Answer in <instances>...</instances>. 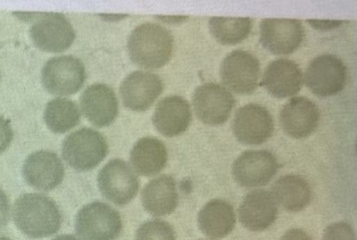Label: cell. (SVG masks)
I'll return each mask as SVG.
<instances>
[{"label":"cell","mask_w":357,"mask_h":240,"mask_svg":"<svg viewBox=\"0 0 357 240\" xmlns=\"http://www.w3.org/2000/svg\"><path fill=\"white\" fill-rule=\"evenodd\" d=\"M197 223L204 235L213 239H220L229 235L235 227V211L227 200H210L200 210Z\"/></svg>","instance_id":"7402d4cb"},{"label":"cell","mask_w":357,"mask_h":240,"mask_svg":"<svg viewBox=\"0 0 357 240\" xmlns=\"http://www.w3.org/2000/svg\"><path fill=\"white\" fill-rule=\"evenodd\" d=\"M11 216V204L9 198L1 188H0V229L6 227Z\"/></svg>","instance_id":"f546056e"},{"label":"cell","mask_w":357,"mask_h":240,"mask_svg":"<svg viewBox=\"0 0 357 240\" xmlns=\"http://www.w3.org/2000/svg\"><path fill=\"white\" fill-rule=\"evenodd\" d=\"M279 168V162L271 151L248 150L234 162L233 177L241 187H262L273 179Z\"/></svg>","instance_id":"30bf717a"},{"label":"cell","mask_w":357,"mask_h":240,"mask_svg":"<svg viewBox=\"0 0 357 240\" xmlns=\"http://www.w3.org/2000/svg\"><path fill=\"white\" fill-rule=\"evenodd\" d=\"M102 195L116 206L128 204L137 196L139 181L133 169L120 158L108 162L98 175Z\"/></svg>","instance_id":"8992f818"},{"label":"cell","mask_w":357,"mask_h":240,"mask_svg":"<svg viewBox=\"0 0 357 240\" xmlns=\"http://www.w3.org/2000/svg\"><path fill=\"white\" fill-rule=\"evenodd\" d=\"M302 22L285 18H266L260 24V43L273 55H289L304 40Z\"/></svg>","instance_id":"7c38bea8"},{"label":"cell","mask_w":357,"mask_h":240,"mask_svg":"<svg viewBox=\"0 0 357 240\" xmlns=\"http://www.w3.org/2000/svg\"><path fill=\"white\" fill-rule=\"evenodd\" d=\"M13 218L24 235L35 239L54 235L62 225L59 207L49 196L40 193L20 196L14 204Z\"/></svg>","instance_id":"6da1fadb"},{"label":"cell","mask_w":357,"mask_h":240,"mask_svg":"<svg viewBox=\"0 0 357 240\" xmlns=\"http://www.w3.org/2000/svg\"><path fill=\"white\" fill-rule=\"evenodd\" d=\"M107 153V141L95 129H79L68 135L62 144L64 160L73 169L81 172L96 168Z\"/></svg>","instance_id":"3957f363"},{"label":"cell","mask_w":357,"mask_h":240,"mask_svg":"<svg viewBox=\"0 0 357 240\" xmlns=\"http://www.w3.org/2000/svg\"><path fill=\"white\" fill-rule=\"evenodd\" d=\"M235 98L229 89L216 83H206L194 91L193 105L198 119L211 126L225 124L235 107Z\"/></svg>","instance_id":"8fae6325"},{"label":"cell","mask_w":357,"mask_h":240,"mask_svg":"<svg viewBox=\"0 0 357 240\" xmlns=\"http://www.w3.org/2000/svg\"><path fill=\"white\" fill-rule=\"evenodd\" d=\"M280 240H312L308 233L302 229L288 230Z\"/></svg>","instance_id":"1f68e13d"},{"label":"cell","mask_w":357,"mask_h":240,"mask_svg":"<svg viewBox=\"0 0 357 240\" xmlns=\"http://www.w3.org/2000/svg\"><path fill=\"white\" fill-rule=\"evenodd\" d=\"M312 28L319 31L332 30L338 28L342 24L340 20H308Z\"/></svg>","instance_id":"4dcf8cb0"},{"label":"cell","mask_w":357,"mask_h":240,"mask_svg":"<svg viewBox=\"0 0 357 240\" xmlns=\"http://www.w3.org/2000/svg\"><path fill=\"white\" fill-rule=\"evenodd\" d=\"M262 84L278 99L292 97L303 87V74L296 62L278 59L271 62L263 75Z\"/></svg>","instance_id":"ffe728a7"},{"label":"cell","mask_w":357,"mask_h":240,"mask_svg":"<svg viewBox=\"0 0 357 240\" xmlns=\"http://www.w3.org/2000/svg\"><path fill=\"white\" fill-rule=\"evenodd\" d=\"M53 240H80L75 237L74 235H60L58 237L54 238Z\"/></svg>","instance_id":"836d02e7"},{"label":"cell","mask_w":357,"mask_h":240,"mask_svg":"<svg viewBox=\"0 0 357 240\" xmlns=\"http://www.w3.org/2000/svg\"><path fill=\"white\" fill-rule=\"evenodd\" d=\"M0 240H12V239H10V238L7 237V236L0 235Z\"/></svg>","instance_id":"e575fe53"},{"label":"cell","mask_w":357,"mask_h":240,"mask_svg":"<svg viewBox=\"0 0 357 240\" xmlns=\"http://www.w3.org/2000/svg\"><path fill=\"white\" fill-rule=\"evenodd\" d=\"M211 34L221 45H235L245 40L252 32L250 18L212 17L208 22Z\"/></svg>","instance_id":"484cf974"},{"label":"cell","mask_w":357,"mask_h":240,"mask_svg":"<svg viewBox=\"0 0 357 240\" xmlns=\"http://www.w3.org/2000/svg\"><path fill=\"white\" fill-rule=\"evenodd\" d=\"M277 217V202L266 190H254L246 194L239 207L240 223L250 231L261 232L268 229Z\"/></svg>","instance_id":"ac0fdd59"},{"label":"cell","mask_w":357,"mask_h":240,"mask_svg":"<svg viewBox=\"0 0 357 240\" xmlns=\"http://www.w3.org/2000/svg\"><path fill=\"white\" fill-rule=\"evenodd\" d=\"M191 118L189 102L181 96H170L158 104L152 121L160 135L173 137H178L187 131Z\"/></svg>","instance_id":"d6986e66"},{"label":"cell","mask_w":357,"mask_h":240,"mask_svg":"<svg viewBox=\"0 0 357 240\" xmlns=\"http://www.w3.org/2000/svg\"><path fill=\"white\" fill-rule=\"evenodd\" d=\"M319 110L317 104L305 97L290 99L280 112V124L284 133L294 139H304L317 130Z\"/></svg>","instance_id":"2e32d148"},{"label":"cell","mask_w":357,"mask_h":240,"mask_svg":"<svg viewBox=\"0 0 357 240\" xmlns=\"http://www.w3.org/2000/svg\"><path fill=\"white\" fill-rule=\"evenodd\" d=\"M144 209L153 216L172 214L178 206L176 181L170 175H162L147 183L142 191Z\"/></svg>","instance_id":"44dd1931"},{"label":"cell","mask_w":357,"mask_h":240,"mask_svg":"<svg viewBox=\"0 0 357 240\" xmlns=\"http://www.w3.org/2000/svg\"><path fill=\"white\" fill-rule=\"evenodd\" d=\"M164 91L162 79L153 73L137 70L123 80L121 97L125 107L133 112L149 110Z\"/></svg>","instance_id":"5bb4252c"},{"label":"cell","mask_w":357,"mask_h":240,"mask_svg":"<svg viewBox=\"0 0 357 240\" xmlns=\"http://www.w3.org/2000/svg\"><path fill=\"white\" fill-rule=\"evenodd\" d=\"M30 36L35 47L41 51L62 53L72 47L76 33L63 14L41 13L31 27Z\"/></svg>","instance_id":"ba28073f"},{"label":"cell","mask_w":357,"mask_h":240,"mask_svg":"<svg viewBox=\"0 0 357 240\" xmlns=\"http://www.w3.org/2000/svg\"><path fill=\"white\" fill-rule=\"evenodd\" d=\"M22 174L31 187L41 191H51L63 181L64 167L55 152L39 150L24 160Z\"/></svg>","instance_id":"9a60e30c"},{"label":"cell","mask_w":357,"mask_h":240,"mask_svg":"<svg viewBox=\"0 0 357 240\" xmlns=\"http://www.w3.org/2000/svg\"><path fill=\"white\" fill-rule=\"evenodd\" d=\"M174 39L164 27L143 24L129 36V57L133 63L147 70H158L168 63L173 53Z\"/></svg>","instance_id":"7a4b0ae2"},{"label":"cell","mask_w":357,"mask_h":240,"mask_svg":"<svg viewBox=\"0 0 357 240\" xmlns=\"http://www.w3.org/2000/svg\"><path fill=\"white\" fill-rule=\"evenodd\" d=\"M75 229L81 240H116L122 232V218L109 204L93 202L79 211Z\"/></svg>","instance_id":"277c9868"},{"label":"cell","mask_w":357,"mask_h":240,"mask_svg":"<svg viewBox=\"0 0 357 240\" xmlns=\"http://www.w3.org/2000/svg\"><path fill=\"white\" fill-rule=\"evenodd\" d=\"M81 114L78 105L66 98H57L47 104L45 122L50 130L66 133L80 123Z\"/></svg>","instance_id":"d4e9b609"},{"label":"cell","mask_w":357,"mask_h":240,"mask_svg":"<svg viewBox=\"0 0 357 240\" xmlns=\"http://www.w3.org/2000/svg\"><path fill=\"white\" fill-rule=\"evenodd\" d=\"M221 81L234 93L250 95L256 91L260 77V62L245 51H234L223 59Z\"/></svg>","instance_id":"9c48e42d"},{"label":"cell","mask_w":357,"mask_h":240,"mask_svg":"<svg viewBox=\"0 0 357 240\" xmlns=\"http://www.w3.org/2000/svg\"><path fill=\"white\" fill-rule=\"evenodd\" d=\"M168 151L165 144L156 137H143L133 146L130 163L133 171L143 177H153L166 167Z\"/></svg>","instance_id":"603a6c76"},{"label":"cell","mask_w":357,"mask_h":240,"mask_svg":"<svg viewBox=\"0 0 357 240\" xmlns=\"http://www.w3.org/2000/svg\"><path fill=\"white\" fill-rule=\"evenodd\" d=\"M14 133L9 120L0 117V154L3 153L13 140Z\"/></svg>","instance_id":"f1b7e54d"},{"label":"cell","mask_w":357,"mask_h":240,"mask_svg":"<svg viewBox=\"0 0 357 240\" xmlns=\"http://www.w3.org/2000/svg\"><path fill=\"white\" fill-rule=\"evenodd\" d=\"M86 80L84 66L74 56L54 57L43 66L41 81L52 95L70 96L80 91Z\"/></svg>","instance_id":"5b68a950"},{"label":"cell","mask_w":357,"mask_h":240,"mask_svg":"<svg viewBox=\"0 0 357 240\" xmlns=\"http://www.w3.org/2000/svg\"><path fill=\"white\" fill-rule=\"evenodd\" d=\"M321 240H356V236L350 223L338 221L326 227Z\"/></svg>","instance_id":"83f0119b"},{"label":"cell","mask_w":357,"mask_h":240,"mask_svg":"<svg viewBox=\"0 0 357 240\" xmlns=\"http://www.w3.org/2000/svg\"><path fill=\"white\" fill-rule=\"evenodd\" d=\"M158 20L169 24H177L185 22L188 18L185 16H156Z\"/></svg>","instance_id":"d6a6232c"},{"label":"cell","mask_w":357,"mask_h":240,"mask_svg":"<svg viewBox=\"0 0 357 240\" xmlns=\"http://www.w3.org/2000/svg\"><path fill=\"white\" fill-rule=\"evenodd\" d=\"M275 124L268 110L258 104H248L236 112L233 133L243 145H261L273 135Z\"/></svg>","instance_id":"4fadbf2b"},{"label":"cell","mask_w":357,"mask_h":240,"mask_svg":"<svg viewBox=\"0 0 357 240\" xmlns=\"http://www.w3.org/2000/svg\"><path fill=\"white\" fill-rule=\"evenodd\" d=\"M305 83L319 97H333L342 93L346 87L347 66L336 56H319L309 63Z\"/></svg>","instance_id":"52a82bcc"},{"label":"cell","mask_w":357,"mask_h":240,"mask_svg":"<svg viewBox=\"0 0 357 240\" xmlns=\"http://www.w3.org/2000/svg\"><path fill=\"white\" fill-rule=\"evenodd\" d=\"M135 240H176V234L170 223L153 219L139 225Z\"/></svg>","instance_id":"4316f807"},{"label":"cell","mask_w":357,"mask_h":240,"mask_svg":"<svg viewBox=\"0 0 357 240\" xmlns=\"http://www.w3.org/2000/svg\"><path fill=\"white\" fill-rule=\"evenodd\" d=\"M200 240H204V239H200Z\"/></svg>","instance_id":"d590c367"},{"label":"cell","mask_w":357,"mask_h":240,"mask_svg":"<svg viewBox=\"0 0 357 240\" xmlns=\"http://www.w3.org/2000/svg\"><path fill=\"white\" fill-rule=\"evenodd\" d=\"M81 110L93 126L107 127L119 114V102L112 87L103 83L91 85L80 98Z\"/></svg>","instance_id":"e0dca14e"},{"label":"cell","mask_w":357,"mask_h":240,"mask_svg":"<svg viewBox=\"0 0 357 240\" xmlns=\"http://www.w3.org/2000/svg\"><path fill=\"white\" fill-rule=\"evenodd\" d=\"M275 202L288 212H300L311 202V187L304 177L286 174L280 177L271 189Z\"/></svg>","instance_id":"cb8c5ba5"}]
</instances>
